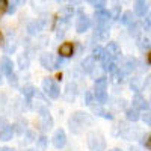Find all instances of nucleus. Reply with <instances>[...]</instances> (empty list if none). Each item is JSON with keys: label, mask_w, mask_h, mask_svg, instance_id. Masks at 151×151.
<instances>
[{"label": "nucleus", "mask_w": 151, "mask_h": 151, "mask_svg": "<svg viewBox=\"0 0 151 151\" xmlns=\"http://www.w3.org/2000/svg\"><path fill=\"white\" fill-rule=\"evenodd\" d=\"M139 48L142 50V52H148L150 50V38H141L139 40Z\"/></svg>", "instance_id": "a878e982"}, {"label": "nucleus", "mask_w": 151, "mask_h": 151, "mask_svg": "<svg viewBox=\"0 0 151 151\" xmlns=\"http://www.w3.org/2000/svg\"><path fill=\"white\" fill-rule=\"evenodd\" d=\"M41 129L42 130H50L52 129V125H53V118L50 116V112L45 110V109H41Z\"/></svg>", "instance_id": "6e6552de"}, {"label": "nucleus", "mask_w": 151, "mask_h": 151, "mask_svg": "<svg viewBox=\"0 0 151 151\" xmlns=\"http://www.w3.org/2000/svg\"><path fill=\"white\" fill-rule=\"evenodd\" d=\"M41 62V65L45 68V70H55V58L53 55H50V53H44L40 59Z\"/></svg>", "instance_id": "ddd939ff"}, {"label": "nucleus", "mask_w": 151, "mask_h": 151, "mask_svg": "<svg viewBox=\"0 0 151 151\" xmlns=\"http://www.w3.org/2000/svg\"><path fill=\"white\" fill-rule=\"evenodd\" d=\"M142 119H144V122H145L147 125H150V124H151V116H150V113H148V112L142 116Z\"/></svg>", "instance_id": "4c0bfd02"}, {"label": "nucleus", "mask_w": 151, "mask_h": 151, "mask_svg": "<svg viewBox=\"0 0 151 151\" xmlns=\"http://www.w3.org/2000/svg\"><path fill=\"white\" fill-rule=\"evenodd\" d=\"M139 32H141V26L137 23H133L132 26H130V35L137 36V35H139Z\"/></svg>", "instance_id": "c756f323"}, {"label": "nucleus", "mask_w": 151, "mask_h": 151, "mask_svg": "<svg viewBox=\"0 0 151 151\" xmlns=\"http://www.w3.org/2000/svg\"><path fill=\"white\" fill-rule=\"evenodd\" d=\"M0 70H2L3 74L6 76H11L12 73H14V64H12V60L6 56L2 58V60H0Z\"/></svg>", "instance_id": "9b49d317"}, {"label": "nucleus", "mask_w": 151, "mask_h": 151, "mask_svg": "<svg viewBox=\"0 0 151 151\" xmlns=\"http://www.w3.org/2000/svg\"><path fill=\"white\" fill-rule=\"evenodd\" d=\"M150 24H151V21H150V18L147 17V18L144 20V27H145V30H150Z\"/></svg>", "instance_id": "58836bf2"}, {"label": "nucleus", "mask_w": 151, "mask_h": 151, "mask_svg": "<svg viewBox=\"0 0 151 151\" xmlns=\"http://www.w3.org/2000/svg\"><path fill=\"white\" fill-rule=\"evenodd\" d=\"M18 62H20V68H23V70L29 67V58H27V56H23V55H21V56L18 58Z\"/></svg>", "instance_id": "c85d7f7f"}, {"label": "nucleus", "mask_w": 151, "mask_h": 151, "mask_svg": "<svg viewBox=\"0 0 151 151\" xmlns=\"http://www.w3.org/2000/svg\"><path fill=\"white\" fill-rule=\"evenodd\" d=\"M41 30V21H30L27 24V32L29 35H38Z\"/></svg>", "instance_id": "6ab92c4d"}, {"label": "nucleus", "mask_w": 151, "mask_h": 151, "mask_svg": "<svg viewBox=\"0 0 151 151\" xmlns=\"http://www.w3.org/2000/svg\"><path fill=\"white\" fill-rule=\"evenodd\" d=\"M94 36L97 40H107L109 38V29L107 27H95Z\"/></svg>", "instance_id": "4be33fe9"}, {"label": "nucleus", "mask_w": 151, "mask_h": 151, "mask_svg": "<svg viewBox=\"0 0 151 151\" xmlns=\"http://www.w3.org/2000/svg\"><path fill=\"white\" fill-rule=\"evenodd\" d=\"M0 83H2V76H0Z\"/></svg>", "instance_id": "c03bdc74"}, {"label": "nucleus", "mask_w": 151, "mask_h": 151, "mask_svg": "<svg viewBox=\"0 0 151 151\" xmlns=\"http://www.w3.org/2000/svg\"><path fill=\"white\" fill-rule=\"evenodd\" d=\"M104 55H106L104 48H103L101 45H95L94 50H92V56H91V58H92L94 60H95V59H97V60H101V59L104 58Z\"/></svg>", "instance_id": "412c9836"}, {"label": "nucleus", "mask_w": 151, "mask_h": 151, "mask_svg": "<svg viewBox=\"0 0 151 151\" xmlns=\"http://www.w3.org/2000/svg\"><path fill=\"white\" fill-rule=\"evenodd\" d=\"M77 88H76V85H73V83H68L67 85V92H65V97L68 98V100H71V98H74V95L77 94Z\"/></svg>", "instance_id": "393cba45"}, {"label": "nucleus", "mask_w": 151, "mask_h": 151, "mask_svg": "<svg viewBox=\"0 0 151 151\" xmlns=\"http://www.w3.org/2000/svg\"><path fill=\"white\" fill-rule=\"evenodd\" d=\"M124 64H122V70L121 71H124V73H130V71H133L134 68H136V65H137V60L134 59V58H124Z\"/></svg>", "instance_id": "4468645a"}, {"label": "nucleus", "mask_w": 151, "mask_h": 151, "mask_svg": "<svg viewBox=\"0 0 151 151\" xmlns=\"http://www.w3.org/2000/svg\"><path fill=\"white\" fill-rule=\"evenodd\" d=\"M109 14H110V18H115V20L119 18V15H121V6H119V5H115Z\"/></svg>", "instance_id": "bb28decb"}, {"label": "nucleus", "mask_w": 151, "mask_h": 151, "mask_svg": "<svg viewBox=\"0 0 151 151\" xmlns=\"http://www.w3.org/2000/svg\"><path fill=\"white\" fill-rule=\"evenodd\" d=\"M134 11H136L137 15L144 17L148 12V3H145V2H136L134 3Z\"/></svg>", "instance_id": "a211bd4d"}, {"label": "nucleus", "mask_w": 151, "mask_h": 151, "mask_svg": "<svg viewBox=\"0 0 151 151\" xmlns=\"http://www.w3.org/2000/svg\"><path fill=\"white\" fill-rule=\"evenodd\" d=\"M142 144H144V145H145V147L150 150V134H148V133H147V134L142 137Z\"/></svg>", "instance_id": "c9c22d12"}, {"label": "nucleus", "mask_w": 151, "mask_h": 151, "mask_svg": "<svg viewBox=\"0 0 151 151\" xmlns=\"http://www.w3.org/2000/svg\"><path fill=\"white\" fill-rule=\"evenodd\" d=\"M30 151H35V150H30Z\"/></svg>", "instance_id": "a18cd8bd"}, {"label": "nucleus", "mask_w": 151, "mask_h": 151, "mask_svg": "<svg viewBox=\"0 0 151 151\" xmlns=\"http://www.w3.org/2000/svg\"><path fill=\"white\" fill-rule=\"evenodd\" d=\"M130 86H132V89L136 92V94H139V91L142 89V80L139 77H133L132 82H130Z\"/></svg>", "instance_id": "5701e85b"}, {"label": "nucleus", "mask_w": 151, "mask_h": 151, "mask_svg": "<svg viewBox=\"0 0 151 151\" xmlns=\"http://www.w3.org/2000/svg\"><path fill=\"white\" fill-rule=\"evenodd\" d=\"M91 5L95 6L98 11H100V9H104V2H91Z\"/></svg>", "instance_id": "f704fd0d"}, {"label": "nucleus", "mask_w": 151, "mask_h": 151, "mask_svg": "<svg viewBox=\"0 0 151 151\" xmlns=\"http://www.w3.org/2000/svg\"><path fill=\"white\" fill-rule=\"evenodd\" d=\"M133 109H144V110H148L150 109V104L148 101H145V98L141 95V94H136L133 97Z\"/></svg>", "instance_id": "f8f14e48"}, {"label": "nucleus", "mask_w": 151, "mask_h": 151, "mask_svg": "<svg viewBox=\"0 0 151 151\" xmlns=\"http://www.w3.org/2000/svg\"><path fill=\"white\" fill-rule=\"evenodd\" d=\"M119 20L122 24H125V26H132V24L134 23V18H133V12L130 11H125L122 15H119Z\"/></svg>", "instance_id": "f3484780"}, {"label": "nucleus", "mask_w": 151, "mask_h": 151, "mask_svg": "<svg viewBox=\"0 0 151 151\" xmlns=\"http://www.w3.org/2000/svg\"><path fill=\"white\" fill-rule=\"evenodd\" d=\"M0 151H14V150L9 148V147H3V148H0Z\"/></svg>", "instance_id": "a19ab883"}, {"label": "nucleus", "mask_w": 151, "mask_h": 151, "mask_svg": "<svg viewBox=\"0 0 151 151\" xmlns=\"http://www.w3.org/2000/svg\"><path fill=\"white\" fill-rule=\"evenodd\" d=\"M73 12H74V9H73L71 6H65L64 9H62V11H60V14H62V15H64V17H62V18H64V20H67V18H70V17L73 15Z\"/></svg>", "instance_id": "cd10ccee"}, {"label": "nucleus", "mask_w": 151, "mask_h": 151, "mask_svg": "<svg viewBox=\"0 0 151 151\" xmlns=\"http://www.w3.org/2000/svg\"><path fill=\"white\" fill-rule=\"evenodd\" d=\"M6 11L9 12V14H14V12L17 11V3L14 2V3H8V8H6Z\"/></svg>", "instance_id": "473e14b6"}, {"label": "nucleus", "mask_w": 151, "mask_h": 151, "mask_svg": "<svg viewBox=\"0 0 151 151\" xmlns=\"http://www.w3.org/2000/svg\"><path fill=\"white\" fill-rule=\"evenodd\" d=\"M59 56L60 58H70L74 55V44L73 42H64L59 45Z\"/></svg>", "instance_id": "9d476101"}, {"label": "nucleus", "mask_w": 151, "mask_h": 151, "mask_svg": "<svg viewBox=\"0 0 151 151\" xmlns=\"http://www.w3.org/2000/svg\"><path fill=\"white\" fill-rule=\"evenodd\" d=\"M42 91H44L50 98H53V100L59 98V95H60L59 86H58V83H56L52 77H45V79L42 80Z\"/></svg>", "instance_id": "20e7f679"}, {"label": "nucleus", "mask_w": 151, "mask_h": 151, "mask_svg": "<svg viewBox=\"0 0 151 151\" xmlns=\"http://www.w3.org/2000/svg\"><path fill=\"white\" fill-rule=\"evenodd\" d=\"M82 70L85 71V73H89L91 74V71L95 68V60L91 58V56H88V58H85L83 60H82Z\"/></svg>", "instance_id": "2eb2a0df"}, {"label": "nucleus", "mask_w": 151, "mask_h": 151, "mask_svg": "<svg viewBox=\"0 0 151 151\" xmlns=\"http://www.w3.org/2000/svg\"><path fill=\"white\" fill-rule=\"evenodd\" d=\"M52 142H53V145H55L56 148H62V147L67 144V134H65V132L62 130V129H58V130L55 132V134H53Z\"/></svg>", "instance_id": "0eeeda50"}, {"label": "nucleus", "mask_w": 151, "mask_h": 151, "mask_svg": "<svg viewBox=\"0 0 151 151\" xmlns=\"http://www.w3.org/2000/svg\"><path fill=\"white\" fill-rule=\"evenodd\" d=\"M104 52H106V55H107L112 60L121 56V48H119V45H118L116 42H109L107 47L104 48Z\"/></svg>", "instance_id": "1a4fd4ad"}, {"label": "nucleus", "mask_w": 151, "mask_h": 151, "mask_svg": "<svg viewBox=\"0 0 151 151\" xmlns=\"http://www.w3.org/2000/svg\"><path fill=\"white\" fill-rule=\"evenodd\" d=\"M85 98H86V104H88V106H92L94 97H92V92H91V91H88V92L85 94Z\"/></svg>", "instance_id": "7c9ffc66"}, {"label": "nucleus", "mask_w": 151, "mask_h": 151, "mask_svg": "<svg viewBox=\"0 0 151 151\" xmlns=\"http://www.w3.org/2000/svg\"><path fill=\"white\" fill-rule=\"evenodd\" d=\"M88 147L91 151H104L106 148V141L101 133L91 132L88 133Z\"/></svg>", "instance_id": "f03ea898"}, {"label": "nucleus", "mask_w": 151, "mask_h": 151, "mask_svg": "<svg viewBox=\"0 0 151 151\" xmlns=\"http://www.w3.org/2000/svg\"><path fill=\"white\" fill-rule=\"evenodd\" d=\"M125 118H127L129 121L136 122L137 119L141 118V115H139V110H136V109H133V107L127 109V110H125Z\"/></svg>", "instance_id": "aec40b11"}, {"label": "nucleus", "mask_w": 151, "mask_h": 151, "mask_svg": "<svg viewBox=\"0 0 151 151\" xmlns=\"http://www.w3.org/2000/svg\"><path fill=\"white\" fill-rule=\"evenodd\" d=\"M12 134H14V127H11V125H6L0 130V139L2 141H9L12 139Z\"/></svg>", "instance_id": "dca6fc26"}, {"label": "nucleus", "mask_w": 151, "mask_h": 151, "mask_svg": "<svg viewBox=\"0 0 151 151\" xmlns=\"http://www.w3.org/2000/svg\"><path fill=\"white\" fill-rule=\"evenodd\" d=\"M60 65H64V59L59 56V58L55 59V68H60Z\"/></svg>", "instance_id": "72a5a7b5"}, {"label": "nucleus", "mask_w": 151, "mask_h": 151, "mask_svg": "<svg viewBox=\"0 0 151 151\" xmlns=\"http://www.w3.org/2000/svg\"><path fill=\"white\" fill-rule=\"evenodd\" d=\"M106 89H107V77L101 76L100 79L95 80V92H94V95H95L97 101L104 103L106 100H107V92H106Z\"/></svg>", "instance_id": "7ed1b4c3"}, {"label": "nucleus", "mask_w": 151, "mask_h": 151, "mask_svg": "<svg viewBox=\"0 0 151 151\" xmlns=\"http://www.w3.org/2000/svg\"><path fill=\"white\" fill-rule=\"evenodd\" d=\"M0 42H2V33H0Z\"/></svg>", "instance_id": "37998d69"}, {"label": "nucleus", "mask_w": 151, "mask_h": 151, "mask_svg": "<svg viewBox=\"0 0 151 151\" xmlns=\"http://www.w3.org/2000/svg\"><path fill=\"white\" fill-rule=\"evenodd\" d=\"M92 119L86 115V113L83 112H77V113H74V115L71 116L70 119V127L74 133H80L82 132V127L85 124H91Z\"/></svg>", "instance_id": "f257e3e1"}, {"label": "nucleus", "mask_w": 151, "mask_h": 151, "mask_svg": "<svg viewBox=\"0 0 151 151\" xmlns=\"http://www.w3.org/2000/svg\"><path fill=\"white\" fill-rule=\"evenodd\" d=\"M21 94L26 97V98H32L35 95V88L32 85H27V86H24L23 89H21Z\"/></svg>", "instance_id": "b1692460"}, {"label": "nucleus", "mask_w": 151, "mask_h": 151, "mask_svg": "<svg viewBox=\"0 0 151 151\" xmlns=\"http://www.w3.org/2000/svg\"><path fill=\"white\" fill-rule=\"evenodd\" d=\"M8 77H9V83H11V85L17 86V77H15V74H14V73H12L11 76H8Z\"/></svg>", "instance_id": "e433bc0d"}, {"label": "nucleus", "mask_w": 151, "mask_h": 151, "mask_svg": "<svg viewBox=\"0 0 151 151\" xmlns=\"http://www.w3.org/2000/svg\"><path fill=\"white\" fill-rule=\"evenodd\" d=\"M89 26H91V18L86 14H83V11H79V18H77V23H76V30L79 33H83L89 29Z\"/></svg>", "instance_id": "39448f33"}, {"label": "nucleus", "mask_w": 151, "mask_h": 151, "mask_svg": "<svg viewBox=\"0 0 151 151\" xmlns=\"http://www.w3.org/2000/svg\"><path fill=\"white\" fill-rule=\"evenodd\" d=\"M110 151H122V150H119V148H113V150H110Z\"/></svg>", "instance_id": "79ce46f5"}, {"label": "nucleus", "mask_w": 151, "mask_h": 151, "mask_svg": "<svg viewBox=\"0 0 151 151\" xmlns=\"http://www.w3.org/2000/svg\"><path fill=\"white\" fill-rule=\"evenodd\" d=\"M94 17H95V27H107V23H109V18H110L109 11H106V9L95 11Z\"/></svg>", "instance_id": "423d86ee"}, {"label": "nucleus", "mask_w": 151, "mask_h": 151, "mask_svg": "<svg viewBox=\"0 0 151 151\" xmlns=\"http://www.w3.org/2000/svg\"><path fill=\"white\" fill-rule=\"evenodd\" d=\"M45 142H47V141H45V137H44V136L40 137V141H38V144H40L41 147H45Z\"/></svg>", "instance_id": "ea45409f"}, {"label": "nucleus", "mask_w": 151, "mask_h": 151, "mask_svg": "<svg viewBox=\"0 0 151 151\" xmlns=\"http://www.w3.org/2000/svg\"><path fill=\"white\" fill-rule=\"evenodd\" d=\"M6 8H8V2H5V0H0V17H2L5 12H6Z\"/></svg>", "instance_id": "2f4dec72"}]
</instances>
